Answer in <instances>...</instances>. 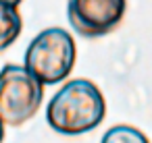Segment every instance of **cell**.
<instances>
[{"label":"cell","instance_id":"cell-1","mask_svg":"<svg viewBox=\"0 0 152 143\" xmlns=\"http://www.w3.org/2000/svg\"><path fill=\"white\" fill-rule=\"evenodd\" d=\"M106 114L102 91L90 79L67 81L48 102L46 120L61 135H86L94 131Z\"/></svg>","mask_w":152,"mask_h":143},{"label":"cell","instance_id":"cell-2","mask_svg":"<svg viewBox=\"0 0 152 143\" xmlns=\"http://www.w3.org/2000/svg\"><path fill=\"white\" fill-rule=\"evenodd\" d=\"M77 58L73 35L63 27L42 29L25 50V69L42 83L56 85L69 77Z\"/></svg>","mask_w":152,"mask_h":143},{"label":"cell","instance_id":"cell-3","mask_svg":"<svg viewBox=\"0 0 152 143\" xmlns=\"http://www.w3.org/2000/svg\"><path fill=\"white\" fill-rule=\"evenodd\" d=\"M44 100V85L23 66L4 64L0 69V120L19 126L36 116Z\"/></svg>","mask_w":152,"mask_h":143},{"label":"cell","instance_id":"cell-4","mask_svg":"<svg viewBox=\"0 0 152 143\" xmlns=\"http://www.w3.org/2000/svg\"><path fill=\"white\" fill-rule=\"evenodd\" d=\"M127 11V0H67V17L77 35L102 38L115 31Z\"/></svg>","mask_w":152,"mask_h":143},{"label":"cell","instance_id":"cell-5","mask_svg":"<svg viewBox=\"0 0 152 143\" xmlns=\"http://www.w3.org/2000/svg\"><path fill=\"white\" fill-rule=\"evenodd\" d=\"M23 19L19 15V6L0 2V52L11 48L15 40L21 35Z\"/></svg>","mask_w":152,"mask_h":143},{"label":"cell","instance_id":"cell-6","mask_svg":"<svg viewBox=\"0 0 152 143\" xmlns=\"http://www.w3.org/2000/svg\"><path fill=\"white\" fill-rule=\"evenodd\" d=\"M100 143H150V141L140 129L131 124H117L102 135Z\"/></svg>","mask_w":152,"mask_h":143},{"label":"cell","instance_id":"cell-7","mask_svg":"<svg viewBox=\"0 0 152 143\" xmlns=\"http://www.w3.org/2000/svg\"><path fill=\"white\" fill-rule=\"evenodd\" d=\"M0 2H4V4H13V6H19L23 0H0Z\"/></svg>","mask_w":152,"mask_h":143},{"label":"cell","instance_id":"cell-8","mask_svg":"<svg viewBox=\"0 0 152 143\" xmlns=\"http://www.w3.org/2000/svg\"><path fill=\"white\" fill-rule=\"evenodd\" d=\"M2 139H4V122L0 120V143H2Z\"/></svg>","mask_w":152,"mask_h":143}]
</instances>
